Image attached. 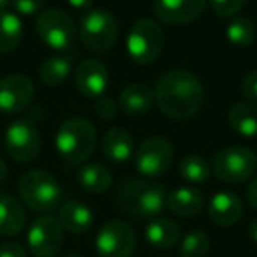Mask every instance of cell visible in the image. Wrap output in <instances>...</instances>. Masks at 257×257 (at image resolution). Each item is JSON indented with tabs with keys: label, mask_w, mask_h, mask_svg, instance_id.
Instances as JSON below:
<instances>
[{
	"label": "cell",
	"mask_w": 257,
	"mask_h": 257,
	"mask_svg": "<svg viewBox=\"0 0 257 257\" xmlns=\"http://www.w3.org/2000/svg\"><path fill=\"white\" fill-rule=\"evenodd\" d=\"M79 37L92 53H106L116 43V18L106 9H88L79 23Z\"/></svg>",
	"instance_id": "obj_5"
},
{
	"label": "cell",
	"mask_w": 257,
	"mask_h": 257,
	"mask_svg": "<svg viewBox=\"0 0 257 257\" xmlns=\"http://www.w3.org/2000/svg\"><path fill=\"white\" fill-rule=\"evenodd\" d=\"M41 147H43V140L34 121L16 120L6 131V150L15 161H34L41 154Z\"/></svg>",
	"instance_id": "obj_11"
},
{
	"label": "cell",
	"mask_w": 257,
	"mask_h": 257,
	"mask_svg": "<svg viewBox=\"0 0 257 257\" xmlns=\"http://www.w3.org/2000/svg\"><path fill=\"white\" fill-rule=\"evenodd\" d=\"M241 92H243V95H245V99L257 100V69L255 71H250L248 74L243 78Z\"/></svg>",
	"instance_id": "obj_33"
},
{
	"label": "cell",
	"mask_w": 257,
	"mask_h": 257,
	"mask_svg": "<svg viewBox=\"0 0 257 257\" xmlns=\"http://www.w3.org/2000/svg\"><path fill=\"white\" fill-rule=\"evenodd\" d=\"M79 187L90 194H102L113 183V176L100 164H85L76 173Z\"/></svg>",
	"instance_id": "obj_25"
},
{
	"label": "cell",
	"mask_w": 257,
	"mask_h": 257,
	"mask_svg": "<svg viewBox=\"0 0 257 257\" xmlns=\"http://www.w3.org/2000/svg\"><path fill=\"white\" fill-rule=\"evenodd\" d=\"M225 37L234 46H250L257 37V27L248 18H234L225 29Z\"/></svg>",
	"instance_id": "obj_28"
},
{
	"label": "cell",
	"mask_w": 257,
	"mask_h": 257,
	"mask_svg": "<svg viewBox=\"0 0 257 257\" xmlns=\"http://www.w3.org/2000/svg\"><path fill=\"white\" fill-rule=\"evenodd\" d=\"M164 48V32L161 25L150 18H141L134 22L127 36L128 57L136 64H152L162 53Z\"/></svg>",
	"instance_id": "obj_6"
},
{
	"label": "cell",
	"mask_w": 257,
	"mask_h": 257,
	"mask_svg": "<svg viewBox=\"0 0 257 257\" xmlns=\"http://www.w3.org/2000/svg\"><path fill=\"white\" fill-rule=\"evenodd\" d=\"M9 4H11V0H0V11H6Z\"/></svg>",
	"instance_id": "obj_39"
},
{
	"label": "cell",
	"mask_w": 257,
	"mask_h": 257,
	"mask_svg": "<svg viewBox=\"0 0 257 257\" xmlns=\"http://www.w3.org/2000/svg\"><path fill=\"white\" fill-rule=\"evenodd\" d=\"M67 2L71 4V8L79 9V11H88L93 0H67Z\"/></svg>",
	"instance_id": "obj_36"
},
{
	"label": "cell",
	"mask_w": 257,
	"mask_h": 257,
	"mask_svg": "<svg viewBox=\"0 0 257 257\" xmlns=\"http://www.w3.org/2000/svg\"><path fill=\"white\" fill-rule=\"evenodd\" d=\"M180 175L185 182L199 185V183L208 182L211 175V166L201 155H189L180 162Z\"/></svg>",
	"instance_id": "obj_27"
},
{
	"label": "cell",
	"mask_w": 257,
	"mask_h": 257,
	"mask_svg": "<svg viewBox=\"0 0 257 257\" xmlns=\"http://www.w3.org/2000/svg\"><path fill=\"white\" fill-rule=\"evenodd\" d=\"M248 234H250V238H252V241L257 245V218H255V220L250 222V225H248Z\"/></svg>",
	"instance_id": "obj_37"
},
{
	"label": "cell",
	"mask_w": 257,
	"mask_h": 257,
	"mask_svg": "<svg viewBox=\"0 0 257 257\" xmlns=\"http://www.w3.org/2000/svg\"><path fill=\"white\" fill-rule=\"evenodd\" d=\"M95 113L102 120H113L118 113V106L111 97L102 95L95 100Z\"/></svg>",
	"instance_id": "obj_31"
},
{
	"label": "cell",
	"mask_w": 257,
	"mask_h": 257,
	"mask_svg": "<svg viewBox=\"0 0 257 257\" xmlns=\"http://www.w3.org/2000/svg\"><path fill=\"white\" fill-rule=\"evenodd\" d=\"M107 83H109V76H107L106 65L95 58L83 60L76 69V86L88 99L97 100L99 97L106 95Z\"/></svg>",
	"instance_id": "obj_15"
},
{
	"label": "cell",
	"mask_w": 257,
	"mask_h": 257,
	"mask_svg": "<svg viewBox=\"0 0 257 257\" xmlns=\"http://www.w3.org/2000/svg\"><path fill=\"white\" fill-rule=\"evenodd\" d=\"M155 102V95L143 83H131L120 93V109L128 116H141L152 109Z\"/></svg>",
	"instance_id": "obj_17"
},
{
	"label": "cell",
	"mask_w": 257,
	"mask_h": 257,
	"mask_svg": "<svg viewBox=\"0 0 257 257\" xmlns=\"http://www.w3.org/2000/svg\"><path fill=\"white\" fill-rule=\"evenodd\" d=\"M164 187L150 180H127L118 190V204L136 218H155L166 206Z\"/></svg>",
	"instance_id": "obj_2"
},
{
	"label": "cell",
	"mask_w": 257,
	"mask_h": 257,
	"mask_svg": "<svg viewBox=\"0 0 257 257\" xmlns=\"http://www.w3.org/2000/svg\"><path fill=\"white\" fill-rule=\"evenodd\" d=\"M27 213L22 203L8 194H0V236H16L23 231Z\"/></svg>",
	"instance_id": "obj_21"
},
{
	"label": "cell",
	"mask_w": 257,
	"mask_h": 257,
	"mask_svg": "<svg viewBox=\"0 0 257 257\" xmlns=\"http://www.w3.org/2000/svg\"><path fill=\"white\" fill-rule=\"evenodd\" d=\"M102 152L113 164H123L131 161L134 154L133 136L121 127H111L102 140Z\"/></svg>",
	"instance_id": "obj_18"
},
{
	"label": "cell",
	"mask_w": 257,
	"mask_h": 257,
	"mask_svg": "<svg viewBox=\"0 0 257 257\" xmlns=\"http://www.w3.org/2000/svg\"><path fill=\"white\" fill-rule=\"evenodd\" d=\"M166 206L178 217H196L203 210L204 199L199 190L192 189V187H180L168 196Z\"/></svg>",
	"instance_id": "obj_22"
},
{
	"label": "cell",
	"mask_w": 257,
	"mask_h": 257,
	"mask_svg": "<svg viewBox=\"0 0 257 257\" xmlns=\"http://www.w3.org/2000/svg\"><path fill=\"white\" fill-rule=\"evenodd\" d=\"M173 147L166 138L154 136L145 140L134 154V166L147 178L161 176L173 164Z\"/></svg>",
	"instance_id": "obj_9"
},
{
	"label": "cell",
	"mask_w": 257,
	"mask_h": 257,
	"mask_svg": "<svg viewBox=\"0 0 257 257\" xmlns=\"http://www.w3.org/2000/svg\"><path fill=\"white\" fill-rule=\"evenodd\" d=\"M210 250V236L203 231H192L182 239L180 255L182 257H206Z\"/></svg>",
	"instance_id": "obj_29"
},
{
	"label": "cell",
	"mask_w": 257,
	"mask_h": 257,
	"mask_svg": "<svg viewBox=\"0 0 257 257\" xmlns=\"http://www.w3.org/2000/svg\"><path fill=\"white\" fill-rule=\"evenodd\" d=\"M23 37V23L16 13L0 11V53H8L20 46Z\"/></svg>",
	"instance_id": "obj_26"
},
{
	"label": "cell",
	"mask_w": 257,
	"mask_h": 257,
	"mask_svg": "<svg viewBox=\"0 0 257 257\" xmlns=\"http://www.w3.org/2000/svg\"><path fill=\"white\" fill-rule=\"evenodd\" d=\"M227 121L236 134L243 138L257 136V106L252 102H238L229 109Z\"/></svg>",
	"instance_id": "obj_23"
},
{
	"label": "cell",
	"mask_w": 257,
	"mask_h": 257,
	"mask_svg": "<svg viewBox=\"0 0 257 257\" xmlns=\"http://www.w3.org/2000/svg\"><path fill=\"white\" fill-rule=\"evenodd\" d=\"M58 222L62 227L74 234H83L93 225V213L86 204L79 201H65L58 208Z\"/></svg>",
	"instance_id": "obj_19"
},
{
	"label": "cell",
	"mask_w": 257,
	"mask_h": 257,
	"mask_svg": "<svg viewBox=\"0 0 257 257\" xmlns=\"http://www.w3.org/2000/svg\"><path fill=\"white\" fill-rule=\"evenodd\" d=\"M206 0H154V13L166 25H185L197 20Z\"/></svg>",
	"instance_id": "obj_14"
},
{
	"label": "cell",
	"mask_w": 257,
	"mask_h": 257,
	"mask_svg": "<svg viewBox=\"0 0 257 257\" xmlns=\"http://www.w3.org/2000/svg\"><path fill=\"white\" fill-rule=\"evenodd\" d=\"M6 176H8V166H6V162L0 159V183L4 182Z\"/></svg>",
	"instance_id": "obj_38"
},
{
	"label": "cell",
	"mask_w": 257,
	"mask_h": 257,
	"mask_svg": "<svg viewBox=\"0 0 257 257\" xmlns=\"http://www.w3.org/2000/svg\"><path fill=\"white\" fill-rule=\"evenodd\" d=\"M97 131L86 118H69L60 125L55 138V147L60 159L69 166L83 164L93 154Z\"/></svg>",
	"instance_id": "obj_3"
},
{
	"label": "cell",
	"mask_w": 257,
	"mask_h": 257,
	"mask_svg": "<svg viewBox=\"0 0 257 257\" xmlns=\"http://www.w3.org/2000/svg\"><path fill=\"white\" fill-rule=\"evenodd\" d=\"M65 257H85V255H79V253H69V255Z\"/></svg>",
	"instance_id": "obj_40"
},
{
	"label": "cell",
	"mask_w": 257,
	"mask_h": 257,
	"mask_svg": "<svg viewBox=\"0 0 257 257\" xmlns=\"http://www.w3.org/2000/svg\"><path fill=\"white\" fill-rule=\"evenodd\" d=\"M211 168L220 182L238 185L255 173L257 157L250 148L229 147L215 155L211 161Z\"/></svg>",
	"instance_id": "obj_7"
},
{
	"label": "cell",
	"mask_w": 257,
	"mask_h": 257,
	"mask_svg": "<svg viewBox=\"0 0 257 257\" xmlns=\"http://www.w3.org/2000/svg\"><path fill=\"white\" fill-rule=\"evenodd\" d=\"M180 225L171 218L164 217H155L145 227V238L154 248H171L180 241Z\"/></svg>",
	"instance_id": "obj_20"
},
{
	"label": "cell",
	"mask_w": 257,
	"mask_h": 257,
	"mask_svg": "<svg viewBox=\"0 0 257 257\" xmlns=\"http://www.w3.org/2000/svg\"><path fill=\"white\" fill-rule=\"evenodd\" d=\"M37 34L55 51L65 53L76 41V23L60 9H48L37 18Z\"/></svg>",
	"instance_id": "obj_8"
},
{
	"label": "cell",
	"mask_w": 257,
	"mask_h": 257,
	"mask_svg": "<svg viewBox=\"0 0 257 257\" xmlns=\"http://www.w3.org/2000/svg\"><path fill=\"white\" fill-rule=\"evenodd\" d=\"M27 241L34 257H55L64 245V227L58 218L43 215L32 222Z\"/></svg>",
	"instance_id": "obj_12"
},
{
	"label": "cell",
	"mask_w": 257,
	"mask_h": 257,
	"mask_svg": "<svg viewBox=\"0 0 257 257\" xmlns=\"http://www.w3.org/2000/svg\"><path fill=\"white\" fill-rule=\"evenodd\" d=\"M246 0H210L211 11L220 18H232L236 16Z\"/></svg>",
	"instance_id": "obj_30"
},
{
	"label": "cell",
	"mask_w": 257,
	"mask_h": 257,
	"mask_svg": "<svg viewBox=\"0 0 257 257\" xmlns=\"http://www.w3.org/2000/svg\"><path fill=\"white\" fill-rule=\"evenodd\" d=\"M46 0H11L13 8L18 15L23 16H32L43 9Z\"/></svg>",
	"instance_id": "obj_32"
},
{
	"label": "cell",
	"mask_w": 257,
	"mask_h": 257,
	"mask_svg": "<svg viewBox=\"0 0 257 257\" xmlns=\"http://www.w3.org/2000/svg\"><path fill=\"white\" fill-rule=\"evenodd\" d=\"M18 190L23 203L37 213H50L60 206V185L51 173L43 171V169L27 171L20 178Z\"/></svg>",
	"instance_id": "obj_4"
},
{
	"label": "cell",
	"mask_w": 257,
	"mask_h": 257,
	"mask_svg": "<svg viewBox=\"0 0 257 257\" xmlns=\"http://www.w3.org/2000/svg\"><path fill=\"white\" fill-rule=\"evenodd\" d=\"M72 71V57L65 53L51 55L41 64L39 78L48 86H60Z\"/></svg>",
	"instance_id": "obj_24"
},
{
	"label": "cell",
	"mask_w": 257,
	"mask_h": 257,
	"mask_svg": "<svg viewBox=\"0 0 257 257\" xmlns=\"http://www.w3.org/2000/svg\"><path fill=\"white\" fill-rule=\"evenodd\" d=\"M36 95L34 83L23 74H9L0 79V113L16 114L25 111Z\"/></svg>",
	"instance_id": "obj_13"
},
{
	"label": "cell",
	"mask_w": 257,
	"mask_h": 257,
	"mask_svg": "<svg viewBox=\"0 0 257 257\" xmlns=\"http://www.w3.org/2000/svg\"><path fill=\"white\" fill-rule=\"evenodd\" d=\"M0 257H27V250L18 241H6L0 245Z\"/></svg>",
	"instance_id": "obj_34"
},
{
	"label": "cell",
	"mask_w": 257,
	"mask_h": 257,
	"mask_svg": "<svg viewBox=\"0 0 257 257\" xmlns=\"http://www.w3.org/2000/svg\"><path fill=\"white\" fill-rule=\"evenodd\" d=\"M161 111L175 120L192 118L204 102V88L201 81L185 69L166 72L154 92Z\"/></svg>",
	"instance_id": "obj_1"
},
{
	"label": "cell",
	"mask_w": 257,
	"mask_h": 257,
	"mask_svg": "<svg viewBox=\"0 0 257 257\" xmlns=\"http://www.w3.org/2000/svg\"><path fill=\"white\" fill-rule=\"evenodd\" d=\"M246 201L253 210H257V176L250 182L248 189H246Z\"/></svg>",
	"instance_id": "obj_35"
},
{
	"label": "cell",
	"mask_w": 257,
	"mask_h": 257,
	"mask_svg": "<svg viewBox=\"0 0 257 257\" xmlns=\"http://www.w3.org/2000/svg\"><path fill=\"white\" fill-rule=\"evenodd\" d=\"M99 257H131L136 250V232L127 222L109 220L95 238Z\"/></svg>",
	"instance_id": "obj_10"
},
{
	"label": "cell",
	"mask_w": 257,
	"mask_h": 257,
	"mask_svg": "<svg viewBox=\"0 0 257 257\" xmlns=\"http://www.w3.org/2000/svg\"><path fill=\"white\" fill-rule=\"evenodd\" d=\"M243 201L234 192H217L208 204V217L213 224L227 227L241 218Z\"/></svg>",
	"instance_id": "obj_16"
}]
</instances>
